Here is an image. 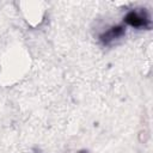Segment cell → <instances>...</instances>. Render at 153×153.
<instances>
[{"mask_svg": "<svg viewBox=\"0 0 153 153\" xmlns=\"http://www.w3.org/2000/svg\"><path fill=\"white\" fill-rule=\"evenodd\" d=\"M124 33H126V26H123V25H115V26L110 27L109 30L104 31L99 36V39H100V42L104 45H109L112 42H115L118 38H121L122 36H124Z\"/></svg>", "mask_w": 153, "mask_h": 153, "instance_id": "7a4b0ae2", "label": "cell"}, {"mask_svg": "<svg viewBox=\"0 0 153 153\" xmlns=\"http://www.w3.org/2000/svg\"><path fill=\"white\" fill-rule=\"evenodd\" d=\"M78 153H88L87 151H80V152H78Z\"/></svg>", "mask_w": 153, "mask_h": 153, "instance_id": "3957f363", "label": "cell"}, {"mask_svg": "<svg viewBox=\"0 0 153 153\" xmlns=\"http://www.w3.org/2000/svg\"><path fill=\"white\" fill-rule=\"evenodd\" d=\"M123 22L135 29H149L151 27V18L148 16V13L146 11H129L124 18Z\"/></svg>", "mask_w": 153, "mask_h": 153, "instance_id": "6da1fadb", "label": "cell"}]
</instances>
